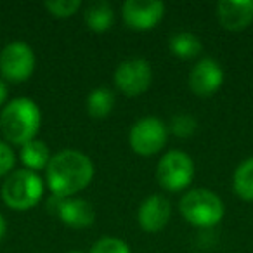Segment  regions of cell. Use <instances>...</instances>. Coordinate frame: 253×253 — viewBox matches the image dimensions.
<instances>
[{
  "label": "cell",
  "instance_id": "6da1fadb",
  "mask_svg": "<svg viewBox=\"0 0 253 253\" xmlns=\"http://www.w3.org/2000/svg\"><path fill=\"white\" fill-rule=\"evenodd\" d=\"M94 177V163L78 149H63L50 158L45 179L54 196L70 198L85 189Z\"/></svg>",
  "mask_w": 253,
  "mask_h": 253
},
{
  "label": "cell",
  "instance_id": "7a4b0ae2",
  "mask_svg": "<svg viewBox=\"0 0 253 253\" xmlns=\"http://www.w3.org/2000/svg\"><path fill=\"white\" fill-rule=\"evenodd\" d=\"M42 113L30 97H16L5 104L0 115L2 134L12 144H26L33 141L40 128Z\"/></svg>",
  "mask_w": 253,
  "mask_h": 253
},
{
  "label": "cell",
  "instance_id": "3957f363",
  "mask_svg": "<svg viewBox=\"0 0 253 253\" xmlns=\"http://www.w3.org/2000/svg\"><path fill=\"white\" fill-rule=\"evenodd\" d=\"M179 208L184 218L196 227H211L218 224L225 213L224 201L220 200V196L205 187H198L184 194Z\"/></svg>",
  "mask_w": 253,
  "mask_h": 253
},
{
  "label": "cell",
  "instance_id": "277c9868",
  "mask_svg": "<svg viewBox=\"0 0 253 253\" xmlns=\"http://www.w3.org/2000/svg\"><path fill=\"white\" fill-rule=\"evenodd\" d=\"M43 194V180L37 172L18 169L2 184V200L14 210H28L35 207Z\"/></svg>",
  "mask_w": 253,
  "mask_h": 253
},
{
  "label": "cell",
  "instance_id": "5b68a950",
  "mask_svg": "<svg viewBox=\"0 0 253 253\" xmlns=\"http://www.w3.org/2000/svg\"><path fill=\"white\" fill-rule=\"evenodd\" d=\"M194 177V162L187 153L172 149L160 158L156 179L167 191H180L191 184Z\"/></svg>",
  "mask_w": 253,
  "mask_h": 253
},
{
  "label": "cell",
  "instance_id": "8992f818",
  "mask_svg": "<svg viewBox=\"0 0 253 253\" xmlns=\"http://www.w3.org/2000/svg\"><path fill=\"white\" fill-rule=\"evenodd\" d=\"M167 125L158 116H144L137 120L130 128V146L135 153L142 156H151L158 153L167 142Z\"/></svg>",
  "mask_w": 253,
  "mask_h": 253
},
{
  "label": "cell",
  "instance_id": "52a82bcc",
  "mask_svg": "<svg viewBox=\"0 0 253 253\" xmlns=\"http://www.w3.org/2000/svg\"><path fill=\"white\" fill-rule=\"evenodd\" d=\"M35 54L23 40L9 42L0 50V73L11 82H23L33 73Z\"/></svg>",
  "mask_w": 253,
  "mask_h": 253
},
{
  "label": "cell",
  "instance_id": "ba28073f",
  "mask_svg": "<svg viewBox=\"0 0 253 253\" xmlns=\"http://www.w3.org/2000/svg\"><path fill=\"white\" fill-rule=\"evenodd\" d=\"M115 84L123 94L139 95L149 87L153 78L151 64L142 57H132L125 59L116 66L115 70Z\"/></svg>",
  "mask_w": 253,
  "mask_h": 253
},
{
  "label": "cell",
  "instance_id": "9c48e42d",
  "mask_svg": "<svg viewBox=\"0 0 253 253\" xmlns=\"http://www.w3.org/2000/svg\"><path fill=\"white\" fill-rule=\"evenodd\" d=\"M162 0H125L122 4L123 21L135 30H149L163 18Z\"/></svg>",
  "mask_w": 253,
  "mask_h": 253
},
{
  "label": "cell",
  "instance_id": "30bf717a",
  "mask_svg": "<svg viewBox=\"0 0 253 253\" xmlns=\"http://www.w3.org/2000/svg\"><path fill=\"white\" fill-rule=\"evenodd\" d=\"M224 82V70L213 57H201L189 73V87L196 95L207 97L218 90Z\"/></svg>",
  "mask_w": 253,
  "mask_h": 253
},
{
  "label": "cell",
  "instance_id": "8fae6325",
  "mask_svg": "<svg viewBox=\"0 0 253 253\" xmlns=\"http://www.w3.org/2000/svg\"><path fill=\"white\" fill-rule=\"evenodd\" d=\"M56 201H57L56 205L49 203V208L66 225H70L73 229H84L94 224L95 210L90 201L82 200V198H59V196H56Z\"/></svg>",
  "mask_w": 253,
  "mask_h": 253
},
{
  "label": "cell",
  "instance_id": "7c38bea8",
  "mask_svg": "<svg viewBox=\"0 0 253 253\" xmlns=\"http://www.w3.org/2000/svg\"><path fill=\"white\" fill-rule=\"evenodd\" d=\"M172 213V205L163 194H151L141 203L137 211V220L144 231L155 232L165 227Z\"/></svg>",
  "mask_w": 253,
  "mask_h": 253
},
{
  "label": "cell",
  "instance_id": "4fadbf2b",
  "mask_svg": "<svg viewBox=\"0 0 253 253\" xmlns=\"http://www.w3.org/2000/svg\"><path fill=\"white\" fill-rule=\"evenodd\" d=\"M217 16L220 25L231 32L246 28L253 21V0H220Z\"/></svg>",
  "mask_w": 253,
  "mask_h": 253
},
{
  "label": "cell",
  "instance_id": "5bb4252c",
  "mask_svg": "<svg viewBox=\"0 0 253 253\" xmlns=\"http://www.w3.org/2000/svg\"><path fill=\"white\" fill-rule=\"evenodd\" d=\"M84 19L87 26L94 32H106L115 21V11H113L111 4L106 0H94L85 7Z\"/></svg>",
  "mask_w": 253,
  "mask_h": 253
},
{
  "label": "cell",
  "instance_id": "9a60e30c",
  "mask_svg": "<svg viewBox=\"0 0 253 253\" xmlns=\"http://www.w3.org/2000/svg\"><path fill=\"white\" fill-rule=\"evenodd\" d=\"M50 158H52L50 156V149L43 141L33 139V141L21 146V162L25 163L28 170L37 172V170L47 169Z\"/></svg>",
  "mask_w": 253,
  "mask_h": 253
},
{
  "label": "cell",
  "instance_id": "2e32d148",
  "mask_svg": "<svg viewBox=\"0 0 253 253\" xmlns=\"http://www.w3.org/2000/svg\"><path fill=\"white\" fill-rule=\"evenodd\" d=\"M169 47L177 57H182V59H193V57L200 56L201 49H203L201 40L191 32L173 33L169 40Z\"/></svg>",
  "mask_w": 253,
  "mask_h": 253
},
{
  "label": "cell",
  "instance_id": "e0dca14e",
  "mask_svg": "<svg viewBox=\"0 0 253 253\" xmlns=\"http://www.w3.org/2000/svg\"><path fill=\"white\" fill-rule=\"evenodd\" d=\"M232 187L239 198L253 201V156L243 160L236 167L232 175Z\"/></svg>",
  "mask_w": 253,
  "mask_h": 253
},
{
  "label": "cell",
  "instance_id": "ac0fdd59",
  "mask_svg": "<svg viewBox=\"0 0 253 253\" xmlns=\"http://www.w3.org/2000/svg\"><path fill=\"white\" fill-rule=\"evenodd\" d=\"M115 106V94L106 87H97L88 94L87 109L94 118H104Z\"/></svg>",
  "mask_w": 253,
  "mask_h": 253
},
{
  "label": "cell",
  "instance_id": "d6986e66",
  "mask_svg": "<svg viewBox=\"0 0 253 253\" xmlns=\"http://www.w3.org/2000/svg\"><path fill=\"white\" fill-rule=\"evenodd\" d=\"M88 253H132L130 246L126 245L123 239L113 238V236H104V238L97 239L92 245Z\"/></svg>",
  "mask_w": 253,
  "mask_h": 253
},
{
  "label": "cell",
  "instance_id": "ffe728a7",
  "mask_svg": "<svg viewBox=\"0 0 253 253\" xmlns=\"http://www.w3.org/2000/svg\"><path fill=\"white\" fill-rule=\"evenodd\" d=\"M170 130L179 137H189L196 130V120L187 113H179L170 122Z\"/></svg>",
  "mask_w": 253,
  "mask_h": 253
},
{
  "label": "cell",
  "instance_id": "44dd1931",
  "mask_svg": "<svg viewBox=\"0 0 253 253\" xmlns=\"http://www.w3.org/2000/svg\"><path fill=\"white\" fill-rule=\"evenodd\" d=\"M45 5L57 18H68L82 7L80 0H45Z\"/></svg>",
  "mask_w": 253,
  "mask_h": 253
},
{
  "label": "cell",
  "instance_id": "7402d4cb",
  "mask_svg": "<svg viewBox=\"0 0 253 253\" xmlns=\"http://www.w3.org/2000/svg\"><path fill=\"white\" fill-rule=\"evenodd\" d=\"M16 162V155L12 151V148L7 142L0 141V177L5 175L12 170Z\"/></svg>",
  "mask_w": 253,
  "mask_h": 253
},
{
  "label": "cell",
  "instance_id": "603a6c76",
  "mask_svg": "<svg viewBox=\"0 0 253 253\" xmlns=\"http://www.w3.org/2000/svg\"><path fill=\"white\" fill-rule=\"evenodd\" d=\"M7 95H9V88H7V85H5V82L0 78V106L7 101Z\"/></svg>",
  "mask_w": 253,
  "mask_h": 253
},
{
  "label": "cell",
  "instance_id": "cb8c5ba5",
  "mask_svg": "<svg viewBox=\"0 0 253 253\" xmlns=\"http://www.w3.org/2000/svg\"><path fill=\"white\" fill-rule=\"evenodd\" d=\"M5 231H7V222H5V217L0 213V239L4 238Z\"/></svg>",
  "mask_w": 253,
  "mask_h": 253
},
{
  "label": "cell",
  "instance_id": "d4e9b609",
  "mask_svg": "<svg viewBox=\"0 0 253 253\" xmlns=\"http://www.w3.org/2000/svg\"><path fill=\"white\" fill-rule=\"evenodd\" d=\"M68 253H84V252H80V250H70Z\"/></svg>",
  "mask_w": 253,
  "mask_h": 253
}]
</instances>
